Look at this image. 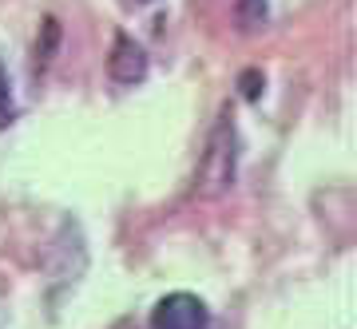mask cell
<instances>
[{"instance_id": "1", "label": "cell", "mask_w": 357, "mask_h": 329, "mask_svg": "<svg viewBox=\"0 0 357 329\" xmlns=\"http://www.w3.org/2000/svg\"><path fill=\"white\" fill-rule=\"evenodd\" d=\"M238 139H234V123L222 115V123L215 127V135L206 143L203 167H199V190L203 194H222L234 183V163H238Z\"/></svg>"}, {"instance_id": "2", "label": "cell", "mask_w": 357, "mask_h": 329, "mask_svg": "<svg viewBox=\"0 0 357 329\" xmlns=\"http://www.w3.org/2000/svg\"><path fill=\"white\" fill-rule=\"evenodd\" d=\"M147 329H211V314L195 293H167L151 309Z\"/></svg>"}, {"instance_id": "3", "label": "cell", "mask_w": 357, "mask_h": 329, "mask_svg": "<svg viewBox=\"0 0 357 329\" xmlns=\"http://www.w3.org/2000/svg\"><path fill=\"white\" fill-rule=\"evenodd\" d=\"M107 72H112V79L123 84V88L139 84V79L147 76V52H143L131 36H115L112 56H107Z\"/></svg>"}, {"instance_id": "4", "label": "cell", "mask_w": 357, "mask_h": 329, "mask_svg": "<svg viewBox=\"0 0 357 329\" xmlns=\"http://www.w3.org/2000/svg\"><path fill=\"white\" fill-rule=\"evenodd\" d=\"M234 13H238V24H243L246 32H255V28L266 24V0H238Z\"/></svg>"}, {"instance_id": "5", "label": "cell", "mask_w": 357, "mask_h": 329, "mask_svg": "<svg viewBox=\"0 0 357 329\" xmlns=\"http://www.w3.org/2000/svg\"><path fill=\"white\" fill-rule=\"evenodd\" d=\"M13 123V95H8V79H4V68H0V127Z\"/></svg>"}, {"instance_id": "6", "label": "cell", "mask_w": 357, "mask_h": 329, "mask_svg": "<svg viewBox=\"0 0 357 329\" xmlns=\"http://www.w3.org/2000/svg\"><path fill=\"white\" fill-rule=\"evenodd\" d=\"M243 95L246 100H258V72H246L243 76Z\"/></svg>"}]
</instances>
